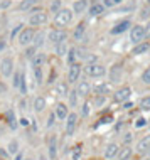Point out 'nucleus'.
<instances>
[{
  "label": "nucleus",
  "mask_w": 150,
  "mask_h": 160,
  "mask_svg": "<svg viewBox=\"0 0 150 160\" xmlns=\"http://www.w3.org/2000/svg\"><path fill=\"white\" fill-rule=\"evenodd\" d=\"M72 19H74V14H72L71 8L62 7L58 14H54L52 24H54V27H58V29H68L72 24Z\"/></svg>",
  "instance_id": "obj_1"
},
{
  "label": "nucleus",
  "mask_w": 150,
  "mask_h": 160,
  "mask_svg": "<svg viewBox=\"0 0 150 160\" xmlns=\"http://www.w3.org/2000/svg\"><path fill=\"white\" fill-rule=\"evenodd\" d=\"M83 71H84V74H86L88 78H93V79H101V78H105L106 74H108L106 66L101 64V62H98V61L83 64Z\"/></svg>",
  "instance_id": "obj_2"
},
{
  "label": "nucleus",
  "mask_w": 150,
  "mask_h": 160,
  "mask_svg": "<svg viewBox=\"0 0 150 160\" xmlns=\"http://www.w3.org/2000/svg\"><path fill=\"white\" fill-rule=\"evenodd\" d=\"M49 22V12L44 10V8H39L37 12H32L31 15H29V20H27V25H31V27H44V25H48Z\"/></svg>",
  "instance_id": "obj_3"
},
{
  "label": "nucleus",
  "mask_w": 150,
  "mask_h": 160,
  "mask_svg": "<svg viewBox=\"0 0 150 160\" xmlns=\"http://www.w3.org/2000/svg\"><path fill=\"white\" fill-rule=\"evenodd\" d=\"M15 71V61L12 56H3L2 59H0V76L3 78V79H8V78H12Z\"/></svg>",
  "instance_id": "obj_4"
},
{
  "label": "nucleus",
  "mask_w": 150,
  "mask_h": 160,
  "mask_svg": "<svg viewBox=\"0 0 150 160\" xmlns=\"http://www.w3.org/2000/svg\"><path fill=\"white\" fill-rule=\"evenodd\" d=\"M128 37H130V42L133 46L147 41L145 39V25L143 24H133L130 27V31H128Z\"/></svg>",
  "instance_id": "obj_5"
},
{
  "label": "nucleus",
  "mask_w": 150,
  "mask_h": 160,
  "mask_svg": "<svg viewBox=\"0 0 150 160\" xmlns=\"http://www.w3.org/2000/svg\"><path fill=\"white\" fill-rule=\"evenodd\" d=\"M46 37H48V42H51L52 46L59 44V42H64L68 41V37H69V34H68L66 29H58V27H52L51 31L46 34Z\"/></svg>",
  "instance_id": "obj_6"
},
{
  "label": "nucleus",
  "mask_w": 150,
  "mask_h": 160,
  "mask_svg": "<svg viewBox=\"0 0 150 160\" xmlns=\"http://www.w3.org/2000/svg\"><path fill=\"white\" fill-rule=\"evenodd\" d=\"M36 27H31V25H27V27H24L22 31H20V34L17 36V42H19V46L22 47H27L32 44V39L34 36H36Z\"/></svg>",
  "instance_id": "obj_7"
},
{
  "label": "nucleus",
  "mask_w": 150,
  "mask_h": 160,
  "mask_svg": "<svg viewBox=\"0 0 150 160\" xmlns=\"http://www.w3.org/2000/svg\"><path fill=\"white\" fill-rule=\"evenodd\" d=\"M81 72H83V64L79 61L74 62V64H69V66H68V83L76 84L81 78Z\"/></svg>",
  "instance_id": "obj_8"
},
{
  "label": "nucleus",
  "mask_w": 150,
  "mask_h": 160,
  "mask_svg": "<svg viewBox=\"0 0 150 160\" xmlns=\"http://www.w3.org/2000/svg\"><path fill=\"white\" fill-rule=\"evenodd\" d=\"M132 98V88L130 86H120L113 91V101L115 103H125Z\"/></svg>",
  "instance_id": "obj_9"
},
{
  "label": "nucleus",
  "mask_w": 150,
  "mask_h": 160,
  "mask_svg": "<svg viewBox=\"0 0 150 160\" xmlns=\"http://www.w3.org/2000/svg\"><path fill=\"white\" fill-rule=\"evenodd\" d=\"M39 8H42L39 5V0H20L17 3V10L19 12H29V14H32V12H37Z\"/></svg>",
  "instance_id": "obj_10"
},
{
  "label": "nucleus",
  "mask_w": 150,
  "mask_h": 160,
  "mask_svg": "<svg viewBox=\"0 0 150 160\" xmlns=\"http://www.w3.org/2000/svg\"><path fill=\"white\" fill-rule=\"evenodd\" d=\"M74 91L79 96V99H86L89 94H91V84L86 79H79L74 86Z\"/></svg>",
  "instance_id": "obj_11"
},
{
  "label": "nucleus",
  "mask_w": 150,
  "mask_h": 160,
  "mask_svg": "<svg viewBox=\"0 0 150 160\" xmlns=\"http://www.w3.org/2000/svg\"><path fill=\"white\" fill-rule=\"evenodd\" d=\"M132 25H133V24H132V20H130V19H123V20L117 22V24L113 25V27L110 29V34H111V36H120V34L130 31Z\"/></svg>",
  "instance_id": "obj_12"
},
{
  "label": "nucleus",
  "mask_w": 150,
  "mask_h": 160,
  "mask_svg": "<svg viewBox=\"0 0 150 160\" xmlns=\"http://www.w3.org/2000/svg\"><path fill=\"white\" fill-rule=\"evenodd\" d=\"M78 120H79V115L74 113V111H69L68 118L64 120V122H66V135H68V137H72V133H74L76 127H78Z\"/></svg>",
  "instance_id": "obj_13"
},
{
  "label": "nucleus",
  "mask_w": 150,
  "mask_h": 160,
  "mask_svg": "<svg viewBox=\"0 0 150 160\" xmlns=\"http://www.w3.org/2000/svg\"><path fill=\"white\" fill-rule=\"evenodd\" d=\"M54 115H56V118L59 120V122H64V120L68 118V115H69V106L66 105L64 101H58L54 105Z\"/></svg>",
  "instance_id": "obj_14"
},
{
  "label": "nucleus",
  "mask_w": 150,
  "mask_h": 160,
  "mask_svg": "<svg viewBox=\"0 0 150 160\" xmlns=\"http://www.w3.org/2000/svg\"><path fill=\"white\" fill-rule=\"evenodd\" d=\"M88 8H89V0H74L71 3V10L74 15L88 14Z\"/></svg>",
  "instance_id": "obj_15"
},
{
  "label": "nucleus",
  "mask_w": 150,
  "mask_h": 160,
  "mask_svg": "<svg viewBox=\"0 0 150 160\" xmlns=\"http://www.w3.org/2000/svg\"><path fill=\"white\" fill-rule=\"evenodd\" d=\"M123 79V64L117 62L110 68V81L111 83H120Z\"/></svg>",
  "instance_id": "obj_16"
},
{
  "label": "nucleus",
  "mask_w": 150,
  "mask_h": 160,
  "mask_svg": "<svg viewBox=\"0 0 150 160\" xmlns=\"http://www.w3.org/2000/svg\"><path fill=\"white\" fill-rule=\"evenodd\" d=\"M48 153L51 160L58 158V137L56 135H51L48 138Z\"/></svg>",
  "instance_id": "obj_17"
},
{
  "label": "nucleus",
  "mask_w": 150,
  "mask_h": 160,
  "mask_svg": "<svg viewBox=\"0 0 150 160\" xmlns=\"http://www.w3.org/2000/svg\"><path fill=\"white\" fill-rule=\"evenodd\" d=\"M54 93L59 98H66L69 94V83L68 81H56L54 84Z\"/></svg>",
  "instance_id": "obj_18"
},
{
  "label": "nucleus",
  "mask_w": 150,
  "mask_h": 160,
  "mask_svg": "<svg viewBox=\"0 0 150 160\" xmlns=\"http://www.w3.org/2000/svg\"><path fill=\"white\" fill-rule=\"evenodd\" d=\"M105 12H106V7L103 5L101 2H93V3H89L88 14L91 15V17H101V15H105Z\"/></svg>",
  "instance_id": "obj_19"
},
{
  "label": "nucleus",
  "mask_w": 150,
  "mask_h": 160,
  "mask_svg": "<svg viewBox=\"0 0 150 160\" xmlns=\"http://www.w3.org/2000/svg\"><path fill=\"white\" fill-rule=\"evenodd\" d=\"M91 91H95V94H103V96H106V94L111 93V83L110 81H101V83H98L95 88H91Z\"/></svg>",
  "instance_id": "obj_20"
},
{
  "label": "nucleus",
  "mask_w": 150,
  "mask_h": 160,
  "mask_svg": "<svg viewBox=\"0 0 150 160\" xmlns=\"http://www.w3.org/2000/svg\"><path fill=\"white\" fill-rule=\"evenodd\" d=\"M118 150H120V145L118 143H110V145H106V148H105V152H103V157H105V160H113V158H117V153H118Z\"/></svg>",
  "instance_id": "obj_21"
},
{
  "label": "nucleus",
  "mask_w": 150,
  "mask_h": 160,
  "mask_svg": "<svg viewBox=\"0 0 150 160\" xmlns=\"http://www.w3.org/2000/svg\"><path fill=\"white\" fill-rule=\"evenodd\" d=\"M46 34H48V32H44V31H39V29L36 31V36H34V39H32V46L36 47V49H42V46L46 44V41H48V37H46Z\"/></svg>",
  "instance_id": "obj_22"
},
{
  "label": "nucleus",
  "mask_w": 150,
  "mask_h": 160,
  "mask_svg": "<svg viewBox=\"0 0 150 160\" xmlns=\"http://www.w3.org/2000/svg\"><path fill=\"white\" fill-rule=\"evenodd\" d=\"M44 64H46V54L39 49V51H37V52L31 58V66H32V68H44Z\"/></svg>",
  "instance_id": "obj_23"
},
{
  "label": "nucleus",
  "mask_w": 150,
  "mask_h": 160,
  "mask_svg": "<svg viewBox=\"0 0 150 160\" xmlns=\"http://www.w3.org/2000/svg\"><path fill=\"white\" fill-rule=\"evenodd\" d=\"M148 51H150V42L148 41H143V42H140V44H135L133 46L132 54H133V56H143V54H147Z\"/></svg>",
  "instance_id": "obj_24"
},
{
  "label": "nucleus",
  "mask_w": 150,
  "mask_h": 160,
  "mask_svg": "<svg viewBox=\"0 0 150 160\" xmlns=\"http://www.w3.org/2000/svg\"><path fill=\"white\" fill-rule=\"evenodd\" d=\"M150 148V135H145L143 138H140L137 143V152L138 153H147Z\"/></svg>",
  "instance_id": "obj_25"
},
{
  "label": "nucleus",
  "mask_w": 150,
  "mask_h": 160,
  "mask_svg": "<svg viewBox=\"0 0 150 160\" xmlns=\"http://www.w3.org/2000/svg\"><path fill=\"white\" fill-rule=\"evenodd\" d=\"M132 155H133V150H132V147H130V145H123L122 148L118 150L117 158H118V160H130Z\"/></svg>",
  "instance_id": "obj_26"
},
{
  "label": "nucleus",
  "mask_w": 150,
  "mask_h": 160,
  "mask_svg": "<svg viewBox=\"0 0 150 160\" xmlns=\"http://www.w3.org/2000/svg\"><path fill=\"white\" fill-rule=\"evenodd\" d=\"M84 32H86V24H84V22H79V24L74 27V31H72V39H74V41H78V42L83 41Z\"/></svg>",
  "instance_id": "obj_27"
},
{
  "label": "nucleus",
  "mask_w": 150,
  "mask_h": 160,
  "mask_svg": "<svg viewBox=\"0 0 150 160\" xmlns=\"http://www.w3.org/2000/svg\"><path fill=\"white\" fill-rule=\"evenodd\" d=\"M66 58V64L69 66V64H74V62H78L79 59H78V47H69V51H68V54L64 56Z\"/></svg>",
  "instance_id": "obj_28"
},
{
  "label": "nucleus",
  "mask_w": 150,
  "mask_h": 160,
  "mask_svg": "<svg viewBox=\"0 0 150 160\" xmlns=\"http://www.w3.org/2000/svg\"><path fill=\"white\" fill-rule=\"evenodd\" d=\"M32 108H34L36 113H42V111L46 110V98L44 96H36V98H34Z\"/></svg>",
  "instance_id": "obj_29"
},
{
  "label": "nucleus",
  "mask_w": 150,
  "mask_h": 160,
  "mask_svg": "<svg viewBox=\"0 0 150 160\" xmlns=\"http://www.w3.org/2000/svg\"><path fill=\"white\" fill-rule=\"evenodd\" d=\"M54 51H56V56H59V58H64V56L68 54V51H69V44H68V41L56 44V46H54Z\"/></svg>",
  "instance_id": "obj_30"
},
{
  "label": "nucleus",
  "mask_w": 150,
  "mask_h": 160,
  "mask_svg": "<svg viewBox=\"0 0 150 160\" xmlns=\"http://www.w3.org/2000/svg\"><path fill=\"white\" fill-rule=\"evenodd\" d=\"M22 76H24V71H14V74H12V88L17 89L19 91V86H20V81H22Z\"/></svg>",
  "instance_id": "obj_31"
},
{
  "label": "nucleus",
  "mask_w": 150,
  "mask_h": 160,
  "mask_svg": "<svg viewBox=\"0 0 150 160\" xmlns=\"http://www.w3.org/2000/svg\"><path fill=\"white\" fill-rule=\"evenodd\" d=\"M61 8H62V0H51V3L48 7V12L54 15V14H58Z\"/></svg>",
  "instance_id": "obj_32"
},
{
  "label": "nucleus",
  "mask_w": 150,
  "mask_h": 160,
  "mask_svg": "<svg viewBox=\"0 0 150 160\" xmlns=\"http://www.w3.org/2000/svg\"><path fill=\"white\" fill-rule=\"evenodd\" d=\"M81 157H83V147H81V145H74L71 148V158L72 160H79Z\"/></svg>",
  "instance_id": "obj_33"
},
{
  "label": "nucleus",
  "mask_w": 150,
  "mask_h": 160,
  "mask_svg": "<svg viewBox=\"0 0 150 160\" xmlns=\"http://www.w3.org/2000/svg\"><path fill=\"white\" fill-rule=\"evenodd\" d=\"M7 152H8V155H15L19 153V143H17L15 140H10L8 142V145H7Z\"/></svg>",
  "instance_id": "obj_34"
},
{
  "label": "nucleus",
  "mask_w": 150,
  "mask_h": 160,
  "mask_svg": "<svg viewBox=\"0 0 150 160\" xmlns=\"http://www.w3.org/2000/svg\"><path fill=\"white\" fill-rule=\"evenodd\" d=\"M32 74L36 78V84H42L44 74H42V68H32Z\"/></svg>",
  "instance_id": "obj_35"
},
{
  "label": "nucleus",
  "mask_w": 150,
  "mask_h": 160,
  "mask_svg": "<svg viewBox=\"0 0 150 160\" xmlns=\"http://www.w3.org/2000/svg\"><path fill=\"white\" fill-rule=\"evenodd\" d=\"M133 127L137 130H140V128H145V127H148V120L145 118V116H138V118L133 122Z\"/></svg>",
  "instance_id": "obj_36"
},
{
  "label": "nucleus",
  "mask_w": 150,
  "mask_h": 160,
  "mask_svg": "<svg viewBox=\"0 0 150 160\" xmlns=\"http://www.w3.org/2000/svg\"><path fill=\"white\" fill-rule=\"evenodd\" d=\"M123 2H125V0H101V3H103L106 8H115V7L122 5Z\"/></svg>",
  "instance_id": "obj_37"
},
{
  "label": "nucleus",
  "mask_w": 150,
  "mask_h": 160,
  "mask_svg": "<svg viewBox=\"0 0 150 160\" xmlns=\"http://www.w3.org/2000/svg\"><path fill=\"white\" fill-rule=\"evenodd\" d=\"M140 81H142L145 86H150V66L143 69L142 76H140Z\"/></svg>",
  "instance_id": "obj_38"
},
{
  "label": "nucleus",
  "mask_w": 150,
  "mask_h": 160,
  "mask_svg": "<svg viewBox=\"0 0 150 160\" xmlns=\"http://www.w3.org/2000/svg\"><path fill=\"white\" fill-rule=\"evenodd\" d=\"M106 101V96H103V94H95V98H93V106L95 108H100L105 105Z\"/></svg>",
  "instance_id": "obj_39"
},
{
  "label": "nucleus",
  "mask_w": 150,
  "mask_h": 160,
  "mask_svg": "<svg viewBox=\"0 0 150 160\" xmlns=\"http://www.w3.org/2000/svg\"><path fill=\"white\" fill-rule=\"evenodd\" d=\"M68 96H69V106H71V108H76V106H78V99H79V96L76 94L74 89H71Z\"/></svg>",
  "instance_id": "obj_40"
},
{
  "label": "nucleus",
  "mask_w": 150,
  "mask_h": 160,
  "mask_svg": "<svg viewBox=\"0 0 150 160\" xmlns=\"http://www.w3.org/2000/svg\"><path fill=\"white\" fill-rule=\"evenodd\" d=\"M5 118L8 120V127H10V128H17V120H15V116H14V111H7Z\"/></svg>",
  "instance_id": "obj_41"
},
{
  "label": "nucleus",
  "mask_w": 150,
  "mask_h": 160,
  "mask_svg": "<svg viewBox=\"0 0 150 160\" xmlns=\"http://www.w3.org/2000/svg\"><path fill=\"white\" fill-rule=\"evenodd\" d=\"M37 51H39V49H36V47H34L32 44H31V46H27V47H25V51H24L25 59H29V61H31V58H32V56L37 52Z\"/></svg>",
  "instance_id": "obj_42"
},
{
  "label": "nucleus",
  "mask_w": 150,
  "mask_h": 160,
  "mask_svg": "<svg viewBox=\"0 0 150 160\" xmlns=\"http://www.w3.org/2000/svg\"><path fill=\"white\" fill-rule=\"evenodd\" d=\"M25 27V25L24 24H17L15 25V27L14 29H12V32H10V41H15V37L17 36H19V34H20V31H22V29Z\"/></svg>",
  "instance_id": "obj_43"
},
{
  "label": "nucleus",
  "mask_w": 150,
  "mask_h": 160,
  "mask_svg": "<svg viewBox=\"0 0 150 160\" xmlns=\"http://www.w3.org/2000/svg\"><path fill=\"white\" fill-rule=\"evenodd\" d=\"M89 108H91V103H89L88 99H84L83 105H81V115H83V116H88V115H89Z\"/></svg>",
  "instance_id": "obj_44"
},
{
  "label": "nucleus",
  "mask_w": 150,
  "mask_h": 160,
  "mask_svg": "<svg viewBox=\"0 0 150 160\" xmlns=\"http://www.w3.org/2000/svg\"><path fill=\"white\" fill-rule=\"evenodd\" d=\"M140 108H142L143 111H150V94L148 96L142 98V101H140Z\"/></svg>",
  "instance_id": "obj_45"
},
{
  "label": "nucleus",
  "mask_w": 150,
  "mask_h": 160,
  "mask_svg": "<svg viewBox=\"0 0 150 160\" xmlns=\"http://www.w3.org/2000/svg\"><path fill=\"white\" fill-rule=\"evenodd\" d=\"M14 0H0V10H7V8L12 7Z\"/></svg>",
  "instance_id": "obj_46"
},
{
  "label": "nucleus",
  "mask_w": 150,
  "mask_h": 160,
  "mask_svg": "<svg viewBox=\"0 0 150 160\" xmlns=\"http://www.w3.org/2000/svg\"><path fill=\"white\" fill-rule=\"evenodd\" d=\"M133 140V133H130V132H127L125 135H123V143L125 145H130V142Z\"/></svg>",
  "instance_id": "obj_47"
},
{
  "label": "nucleus",
  "mask_w": 150,
  "mask_h": 160,
  "mask_svg": "<svg viewBox=\"0 0 150 160\" xmlns=\"http://www.w3.org/2000/svg\"><path fill=\"white\" fill-rule=\"evenodd\" d=\"M5 49H7V39L3 36H0V52H3Z\"/></svg>",
  "instance_id": "obj_48"
},
{
  "label": "nucleus",
  "mask_w": 150,
  "mask_h": 160,
  "mask_svg": "<svg viewBox=\"0 0 150 160\" xmlns=\"http://www.w3.org/2000/svg\"><path fill=\"white\" fill-rule=\"evenodd\" d=\"M8 93V88L5 84V81H0V94H7Z\"/></svg>",
  "instance_id": "obj_49"
},
{
  "label": "nucleus",
  "mask_w": 150,
  "mask_h": 160,
  "mask_svg": "<svg viewBox=\"0 0 150 160\" xmlns=\"http://www.w3.org/2000/svg\"><path fill=\"white\" fill-rule=\"evenodd\" d=\"M145 39H148V41H150V20L145 24Z\"/></svg>",
  "instance_id": "obj_50"
},
{
  "label": "nucleus",
  "mask_w": 150,
  "mask_h": 160,
  "mask_svg": "<svg viewBox=\"0 0 150 160\" xmlns=\"http://www.w3.org/2000/svg\"><path fill=\"white\" fill-rule=\"evenodd\" d=\"M122 105H123V110H130V108L133 106V103H132L130 99H128V101H125V103H122Z\"/></svg>",
  "instance_id": "obj_51"
},
{
  "label": "nucleus",
  "mask_w": 150,
  "mask_h": 160,
  "mask_svg": "<svg viewBox=\"0 0 150 160\" xmlns=\"http://www.w3.org/2000/svg\"><path fill=\"white\" fill-rule=\"evenodd\" d=\"M54 118H56V115H54V111L51 113V116H49V122H48V128H51L52 127V123H54Z\"/></svg>",
  "instance_id": "obj_52"
},
{
  "label": "nucleus",
  "mask_w": 150,
  "mask_h": 160,
  "mask_svg": "<svg viewBox=\"0 0 150 160\" xmlns=\"http://www.w3.org/2000/svg\"><path fill=\"white\" fill-rule=\"evenodd\" d=\"M0 157H2V158H7L8 157V152H7L5 148H2V147H0Z\"/></svg>",
  "instance_id": "obj_53"
},
{
  "label": "nucleus",
  "mask_w": 150,
  "mask_h": 160,
  "mask_svg": "<svg viewBox=\"0 0 150 160\" xmlns=\"http://www.w3.org/2000/svg\"><path fill=\"white\" fill-rule=\"evenodd\" d=\"M101 123H111V116H105V118H101Z\"/></svg>",
  "instance_id": "obj_54"
},
{
  "label": "nucleus",
  "mask_w": 150,
  "mask_h": 160,
  "mask_svg": "<svg viewBox=\"0 0 150 160\" xmlns=\"http://www.w3.org/2000/svg\"><path fill=\"white\" fill-rule=\"evenodd\" d=\"M29 123H31V122H29L27 118H20V125H22V127H27Z\"/></svg>",
  "instance_id": "obj_55"
},
{
  "label": "nucleus",
  "mask_w": 150,
  "mask_h": 160,
  "mask_svg": "<svg viewBox=\"0 0 150 160\" xmlns=\"http://www.w3.org/2000/svg\"><path fill=\"white\" fill-rule=\"evenodd\" d=\"M22 158H24V157H22V153H20V152H19V153H17V155H15V158H14V160H22Z\"/></svg>",
  "instance_id": "obj_56"
},
{
  "label": "nucleus",
  "mask_w": 150,
  "mask_h": 160,
  "mask_svg": "<svg viewBox=\"0 0 150 160\" xmlns=\"http://www.w3.org/2000/svg\"><path fill=\"white\" fill-rule=\"evenodd\" d=\"M147 157H150V148H148V152H147Z\"/></svg>",
  "instance_id": "obj_57"
},
{
  "label": "nucleus",
  "mask_w": 150,
  "mask_h": 160,
  "mask_svg": "<svg viewBox=\"0 0 150 160\" xmlns=\"http://www.w3.org/2000/svg\"><path fill=\"white\" fill-rule=\"evenodd\" d=\"M22 160H36V158H22Z\"/></svg>",
  "instance_id": "obj_58"
},
{
  "label": "nucleus",
  "mask_w": 150,
  "mask_h": 160,
  "mask_svg": "<svg viewBox=\"0 0 150 160\" xmlns=\"http://www.w3.org/2000/svg\"><path fill=\"white\" fill-rule=\"evenodd\" d=\"M142 160H150V157H145V158H142Z\"/></svg>",
  "instance_id": "obj_59"
},
{
  "label": "nucleus",
  "mask_w": 150,
  "mask_h": 160,
  "mask_svg": "<svg viewBox=\"0 0 150 160\" xmlns=\"http://www.w3.org/2000/svg\"><path fill=\"white\" fill-rule=\"evenodd\" d=\"M0 32H2V22H0Z\"/></svg>",
  "instance_id": "obj_60"
},
{
  "label": "nucleus",
  "mask_w": 150,
  "mask_h": 160,
  "mask_svg": "<svg viewBox=\"0 0 150 160\" xmlns=\"http://www.w3.org/2000/svg\"><path fill=\"white\" fill-rule=\"evenodd\" d=\"M147 5H150V0H147Z\"/></svg>",
  "instance_id": "obj_61"
},
{
  "label": "nucleus",
  "mask_w": 150,
  "mask_h": 160,
  "mask_svg": "<svg viewBox=\"0 0 150 160\" xmlns=\"http://www.w3.org/2000/svg\"><path fill=\"white\" fill-rule=\"evenodd\" d=\"M0 160H5V158H2V157H0Z\"/></svg>",
  "instance_id": "obj_62"
},
{
  "label": "nucleus",
  "mask_w": 150,
  "mask_h": 160,
  "mask_svg": "<svg viewBox=\"0 0 150 160\" xmlns=\"http://www.w3.org/2000/svg\"><path fill=\"white\" fill-rule=\"evenodd\" d=\"M148 127H150V120H148Z\"/></svg>",
  "instance_id": "obj_63"
}]
</instances>
